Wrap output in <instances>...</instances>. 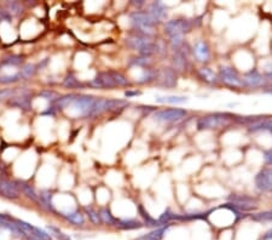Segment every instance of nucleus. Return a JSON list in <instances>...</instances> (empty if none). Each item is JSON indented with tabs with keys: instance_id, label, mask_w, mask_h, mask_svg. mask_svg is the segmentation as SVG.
<instances>
[{
	"instance_id": "f257e3e1",
	"label": "nucleus",
	"mask_w": 272,
	"mask_h": 240,
	"mask_svg": "<svg viewBox=\"0 0 272 240\" xmlns=\"http://www.w3.org/2000/svg\"><path fill=\"white\" fill-rule=\"evenodd\" d=\"M126 44L130 49L139 52L143 57H149L160 52L159 44L151 39V37L144 36L140 33H132L126 38Z\"/></svg>"
},
{
	"instance_id": "f03ea898",
	"label": "nucleus",
	"mask_w": 272,
	"mask_h": 240,
	"mask_svg": "<svg viewBox=\"0 0 272 240\" xmlns=\"http://www.w3.org/2000/svg\"><path fill=\"white\" fill-rule=\"evenodd\" d=\"M130 21L133 29H136L137 33L148 37H153L155 33L156 23L151 20L146 11H133L130 15Z\"/></svg>"
},
{
	"instance_id": "7ed1b4c3",
	"label": "nucleus",
	"mask_w": 272,
	"mask_h": 240,
	"mask_svg": "<svg viewBox=\"0 0 272 240\" xmlns=\"http://www.w3.org/2000/svg\"><path fill=\"white\" fill-rule=\"evenodd\" d=\"M235 116L229 113H212L206 117H202L197 121V129L199 130H209V129H220V127L228 126L233 121Z\"/></svg>"
},
{
	"instance_id": "20e7f679",
	"label": "nucleus",
	"mask_w": 272,
	"mask_h": 240,
	"mask_svg": "<svg viewBox=\"0 0 272 240\" xmlns=\"http://www.w3.org/2000/svg\"><path fill=\"white\" fill-rule=\"evenodd\" d=\"M219 82L224 84L225 86L231 87V89H242L244 87L242 76L231 66H221L218 73Z\"/></svg>"
},
{
	"instance_id": "39448f33",
	"label": "nucleus",
	"mask_w": 272,
	"mask_h": 240,
	"mask_svg": "<svg viewBox=\"0 0 272 240\" xmlns=\"http://www.w3.org/2000/svg\"><path fill=\"white\" fill-rule=\"evenodd\" d=\"M194 23L190 20L186 18H174V20H170L165 23L164 32L169 38L173 37H183L185 33L193 29Z\"/></svg>"
},
{
	"instance_id": "423d86ee",
	"label": "nucleus",
	"mask_w": 272,
	"mask_h": 240,
	"mask_svg": "<svg viewBox=\"0 0 272 240\" xmlns=\"http://www.w3.org/2000/svg\"><path fill=\"white\" fill-rule=\"evenodd\" d=\"M188 116V111L183 108H165L156 111L154 113L153 118L157 122H164V124H172L183 120Z\"/></svg>"
},
{
	"instance_id": "0eeeda50",
	"label": "nucleus",
	"mask_w": 272,
	"mask_h": 240,
	"mask_svg": "<svg viewBox=\"0 0 272 240\" xmlns=\"http://www.w3.org/2000/svg\"><path fill=\"white\" fill-rule=\"evenodd\" d=\"M97 100L98 98L95 96L79 95L71 103V108L76 112L79 117H92L93 108H95Z\"/></svg>"
},
{
	"instance_id": "6e6552de",
	"label": "nucleus",
	"mask_w": 272,
	"mask_h": 240,
	"mask_svg": "<svg viewBox=\"0 0 272 240\" xmlns=\"http://www.w3.org/2000/svg\"><path fill=\"white\" fill-rule=\"evenodd\" d=\"M156 82L157 86L162 87V89H174L178 82L177 72L173 68H170V67L160 69V71H157Z\"/></svg>"
},
{
	"instance_id": "1a4fd4ad",
	"label": "nucleus",
	"mask_w": 272,
	"mask_h": 240,
	"mask_svg": "<svg viewBox=\"0 0 272 240\" xmlns=\"http://www.w3.org/2000/svg\"><path fill=\"white\" fill-rule=\"evenodd\" d=\"M254 185L261 193L272 194V166L263 167L255 175Z\"/></svg>"
},
{
	"instance_id": "9d476101",
	"label": "nucleus",
	"mask_w": 272,
	"mask_h": 240,
	"mask_svg": "<svg viewBox=\"0 0 272 240\" xmlns=\"http://www.w3.org/2000/svg\"><path fill=\"white\" fill-rule=\"evenodd\" d=\"M229 202L234 204L239 211H252L258 207V199L247 194H231L229 197Z\"/></svg>"
},
{
	"instance_id": "9b49d317",
	"label": "nucleus",
	"mask_w": 272,
	"mask_h": 240,
	"mask_svg": "<svg viewBox=\"0 0 272 240\" xmlns=\"http://www.w3.org/2000/svg\"><path fill=\"white\" fill-rule=\"evenodd\" d=\"M242 80H243L244 87H249V89H263L268 82L264 74H261L258 69H250V71L244 72Z\"/></svg>"
},
{
	"instance_id": "f8f14e48",
	"label": "nucleus",
	"mask_w": 272,
	"mask_h": 240,
	"mask_svg": "<svg viewBox=\"0 0 272 240\" xmlns=\"http://www.w3.org/2000/svg\"><path fill=\"white\" fill-rule=\"evenodd\" d=\"M91 86L96 89H114L117 87L115 80L113 78V74L110 72H101L90 81Z\"/></svg>"
},
{
	"instance_id": "ddd939ff",
	"label": "nucleus",
	"mask_w": 272,
	"mask_h": 240,
	"mask_svg": "<svg viewBox=\"0 0 272 240\" xmlns=\"http://www.w3.org/2000/svg\"><path fill=\"white\" fill-rule=\"evenodd\" d=\"M149 16L151 17V20L156 23L164 22L165 20L169 16V11H167L166 4H164L162 1H153L151 4L148 5V11Z\"/></svg>"
},
{
	"instance_id": "4468645a",
	"label": "nucleus",
	"mask_w": 272,
	"mask_h": 240,
	"mask_svg": "<svg viewBox=\"0 0 272 240\" xmlns=\"http://www.w3.org/2000/svg\"><path fill=\"white\" fill-rule=\"evenodd\" d=\"M193 53L199 62L207 63L210 60V47L204 40H197L193 46Z\"/></svg>"
},
{
	"instance_id": "2eb2a0df",
	"label": "nucleus",
	"mask_w": 272,
	"mask_h": 240,
	"mask_svg": "<svg viewBox=\"0 0 272 240\" xmlns=\"http://www.w3.org/2000/svg\"><path fill=\"white\" fill-rule=\"evenodd\" d=\"M249 132H269L272 135V118H265V117H259L254 122L248 126Z\"/></svg>"
},
{
	"instance_id": "dca6fc26",
	"label": "nucleus",
	"mask_w": 272,
	"mask_h": 240,
	"mask_svg": "<svg viewBox=\"0 0 272 240\" xmlns=\"http://www.w3.org/2000/svg\"><path fill=\"white\" fill-rule=\"evenodd\" d=\"M197 76L199 78L204 81L208 85H217L219 82V78H218V74L214 73L212 71V68L209 67H201L197 71Z\"/></svg>"
},
{
	"instance_id": "f3484780",
	"label": "nucleus",
	"mask_w": 272,
	"mask_h": 240,
	"mask_svg": "<svg viewBox=\"0 0 272 240\" xmlns=\"http://www.w3.org/2000/svg\"><path fill=\"white\" fill-rule=\"evenodd\" d=\"M172 68L175 72H185L188 69V57L184 51H177L172 56Z\"/></svg>"
},
{
	"instance_id": "a211bd4d",
	"label": "nucleus",
	"mask_w": 272,
	"mask_h": 240,
	"mask_svg": "<svg viewBox=\"0 0 272 240\" xmlns=\"http://www.w3.org/2000/svg\"><path fill=\"white\" fill-rule=\"evenodd\" d=\"M144 226V222L138 221L137 218H122V220H117L116 227L121 231H135V229H139Z\"/></svg>"
},
{
	"instance_id": "6ab92c4d",
	"label": "nucleus",
	"mask_w": 272,
	"mask_h": 240,
	"mask_svg": "<svg viewBox=\"0 0 272 240\" xmlns=\"http://www.w3.org/2000/svg\"><path fill=\"white\" fill-rule=\"evenodd\" d=\"M155 101L157 103H167V105H183L189 101L188 96L169 95V96H156Z\"/></svg>"
},
{
	"instance_id": "aec40b11",
	"label": "nucleus",
	"mask_w": 272,
	"mask_h": 240,
	"mask_svg": "<svg viewBox=\"0 0 272 240\" xmlns=\"http://www.w3.org/2000/svg\"><path fill=\"white\" fill-rule=\"evenodd\" d=\"M0 192H1L5 197H7V198L15 199L18 197L17 186L7 180L0 181Z\"/></svg>"
},
{
	"instance_id": "412c9836",
	"label": "nucleus",
	"mask_w": 272,
	"mask_h": 240,
	"mask_svg": "<svg viewBox=\"0 0 272 240\" xmlns=\"http://www.w3.org/2000/svg\"><path fill=\"white\" fill-rule=\"evenodd\" d=\"M169 228H170V225L159 227V228H155L154 231H151L150 233L138 237L136 240H162L164 239L165 234H166L167 231H169Z\"/></svg>"
},
{
	"instance_id": "4be33fe9",
	"label": "nucleus",
	"mask_w": 272,
	"mask_h": 240,
	"mask_svg": "<svg viewBox=\"0 0 272 240\" xmlns=\"http://www.w3.org/2000/svg\"><path fill=\"white\" fill-rule=\"evenodd\" d=\"M157 78V71H154L151 68H144L142 69V74L139 78L137 79L138 84H150V82L156 81Z\"/></svg>"
},
{
	"instance_id": "5701e85b",
	"label": "nucleus",
	"mask_w": 272,
	"mask_h": 240,
	"mask_svg": "<svg viewBox=\"0 0 272 240\" xmlns=\"http://www.w3.org/2000/svg\"><path fill=\"white\" fill-rule=\"evenodd\" d=\"M63 217L68 221L69 223L74 226H84L85 225V217L81 212L79 211H70V212H63Z\"/></svg>"
},
{
	"instance_id": "b1692460",
	"label": "nucleus",
	"mask_w": 272,
	"mask_h": 240,
	"mask_svg": "<svg viewBox=\"0 0 272 240\" xmlns=\"http://www.w3.org/2000/svg\"><path fill=\"white\" fill-rule=\"evenodd\" d=\"M138 212H139V215L142 216L143 220H144V225L146 226H154V227H162L161 225H160V222L157 220H155V218L153 217V216L149 215V212L146 211L145 209H144L143 205H138Z\"/></svg>"
},
{
	"instance_id": "393cba45",
	"label": "nucleus",
	"mask_w": 272,
	"mask_h": 240,
	"mask_svg": "<svg viewBox=\"0 0 272 240\" xmlns=\"http://www.w3.org/2000/svg\"><path fill=\"white\" fill-rule=\"evenodd\" d=\"M12 100H10V105L13 107H17V108H25L29 109L31 108V105H29V100L26 97L25 95L22 96H13L11 97Z\"/></svg>"
},
{
	"instance_id": "a878e982",
	"label": "nucleus",
	"mask_w": 272,
	"mask_h": 240,
	"mask_svg": "<svg viewBox=\"0 0 272 240\" xmlns=\"http://www.w3.org/2000/svg\"><path fill=\"white\" fill-rule=\"evenodd\" d=\"M100 216L101 218H102L103 223H106V225H110V226L117 225V218H115L113 215H111V212L109 211L108 207H102L100 211Z\"/></svg>"
},
{
	"instance_id": "bb28decb",
	"label": "nucleus",
	"mask_w": 272,
	"mask_h": 240,
	"mask_svg": "<svg viewBox=\"0 0 272 240\" xmlns=\"http://www.w3.org/2000/svg\"><path fill=\"white\" fill-rule=\"evenodd\" d=\"M250 218L255 222L259 223H269L272 222V211H263L258 213H252Z\"/></svg>"
},
{
	"instance_id": "cd10ccee",
	"label": "nucleus",
	"mask_w": 272,
	"mask_h": 240,
	"mask_svg": "<svg viewBox=\"0 0 272 240\" xmlns=\"http://www.w3.org/2000/svg\"><path fill=\"white\" fill-rule=\"evenodd\" d=\"M85 212H86L87 217H89V220L93 223V225L98 226V225H101V223H103L102 218H101V216H100V212L96 211L92 206L85 207Z\"/></svg>"
},
{
	"instance_id": "c85d7f7f",
	"label": "nucleus",
	"mask_w": 272,
	"mask_h": 240,
	"mask_svg": "<svg viewBox=\"0 0 272 240\" xmlns=\"http://www.w3.org/2000/svg\"><path fill=\"white\" fill-rule=\"evenodd\" d=\"M63 86L67 87V89H79V87H82V85L79 81V79H76L73 74H68L66 79L63 80Z\"/></svg>"
},
{
	"instance_id": "c756f323",
	"label": "nucleus",
	"mask_w": 272,
	"mask_h": 240,
	"mask_svg": "<svg viewBox=\"0 0 272 240\" xmlns=\"http://www.w3.org/2000/svg\"><path fill=\"white\" fill-rule=\"evenodd\" d=\"M151 61L149 57H143V56H139V57L132 58L130 62L131 66L133 67H139V68H149Z\"/></svg>"
},
{
	"instance_id": "7c9ffc66",
	"label": "nucleus",
	"mask_w": 272,
	"mask_h": 240,
	"mask_svg": "<svg viewBox=\"0 0 272 240\" xmlns=\"http://www.w3.org/2000/svg\"><path fill=\"white\" fill-rule=\"evenodd\" d=\"M111 74H113V78L115 80L117 86H130L131 85V81L124 76V74L115 71H111Z\"/></svg>"
},
{
	"instance_id": "2f4dec72",
	"label": "nucleus",
	"mask_w": 272,
	"mask_h": 240,
	"mask_svg": "<svg viewBox=\"0 0 272 240\" xmlns=\"http://www.w3.org/2000/svg\"><path fill=\"white\" fill-rule=\"evenodd\" d=\"M20 188H22L23 193L27 194V196H28L32 200H34V201H39V200H40V197L35 193V191H34V189L32 188L31 186H28V185H26V183L21 182Z\"/></svg>"
},
{
	"instance_id": "473e14b6",
	"label": "nucleus",
	"mask_w": 272,
	"mask_h": 240,
	"mask_svg": "<svg viewBox=\"0 0 272 240\" xmlns=\"http://www.w3.org/2000/svg\"><path fill=\"white\" fill-rule=\"evenodd\" d=\"M76 95H67L65 97H61L57 100V106L60 108H67V107L71 106V103L75 101Z\"/></svg>"
},
{
	"instance_id": "72a5a7b5",
	"label": "nucleus",
	"mask_w": 272,
	"mask_h": 240,
	"mask_svg": "<svg viewBox=\"0 0 272 240\" xmlns=\"http://www.w3.org/2000/svg\"><path fill=\"white\" fill-rule=\"evenodd\" d=\"M21 78H23L22 74H21V72H18V73L12 74V76H1L0 77V84H12V82L18 81Z\"/></svg>"
},
{
	"instance_id": "f704fd0d",
	"label": "nucleus",
	"mask_w": 272,
	"mask_h": 240,
	"mask_svg": "<svg viewBox=\"0 0 272 240\" xmlns=\"http://www.w3.org/2000/svg\"><path fill=\"white\" fill-rule=\"evenodd\" d=\"M35 72H36V67L34 65H31V63L26 65L22 69H21V74H22L23 78H31V77L34 76Z\"/></svg>"
},
{
	"instance_id": "c9c22d12",
	"label": "nucleus",
	"mask_w": 272,
	"mask_h": 240,
	"mask_svg": "<svg viewBox=\"0 0 272 240\" xmlns=\"http://www.w3.org/2000/svg\"><path fill=\"white\" fill-rule=\"evenodd\" d=\"M47 229H49L50 232H51L52 236H55L56 238H57L58 240H71L70 238H69L68 236L65 233H62V232L60 231V229L57 228V227H53V226H47Z\"/></svg>"
},
{
	"instance_id": "e433bc0d",
	"label": "nucleus",
	"mask_w": 272,
	"mask_h": 240,
	"mask_svg": "<svg viewBox=\"0 0 272 240\" xmlns=\"http://www.w3.org/2000/svg\"><path fill=\"white\" fill-rule=\"evenodd\" d=\"M22 62V58L20 56H9V57H5L2 60V65L4 66H18Z\"/></svg>"
},
{
	"instance_id": "4c0bfd02",
	"label": "nucleus",
	"mask_w": 272,
	"mask_h": 240,
	"mask_svg": "<svg viewBox=\"0 0 272 240\" xmlns=\"http://www.w3.org/2000/svg\"><path fill=\"white\" fill-rule=\"evenodd\" d=\"M39 96H41L42 98H45V100H49V101H57L58 95L55 91H51V90H45V91L40 92Z\"/></svg>"
},
{
	"instance_id": "58836bf2",
	"label": "nucleus",
	"mask_w": 272,
	"mask_h": 240,
	"mask_svg": "<svg viewBox=\"0 0 272 240\" xmlns=\"http://www.w3.org/2000/svg\"><path fill=\"white\" fill-rule=\"evenodd\" d=\"M263 158H264V161H265L266 165L272 166V148L264 151Z\"/></svg>"
},
{
	"instance_id": "ea45409f",
	"label": "nucleus",
	"mask_w": 272,
	"mask_h": 240,
	"mask_svg": "<svg viewBox=\"0 0 272 240\" xmlns=\"http://www.w3.org/2000/svg\"><path fill=\"white\" fill-rule=\"evenodd\" d=\"M7 5H9L10 12H12V13H20L21 6L17 4V2L11 1V2H9V4H7Z\"/></svg>"
},
{
	"instance_id": "a19ab883",
	"label": "nucleus",
	"mask_w": 272,
	"mask_h": 240,
	"mask_svg": "<svg viewBox=\"0 0 272 240\" xmlns=\"http://www.w3.org/2000/svg\"><path fill=\"white\" fill-rule=\"evenodd\" d=\"M139 95H142V92L138 91V90H127V91H125V97L126 98L135 97V96H139Z\"/></svg>"
},
{
	"instance_id": "79ce46f5",
	"label": "nucleus",
	"mask_w": 272,
	"mask_h": 240,
	"mask_svg": "<svg viewBox=\"0 0 272 240\" xmlns=\"http://www.w3.org/2000/svg\"><path fill=\"white\" fill-rule=\"evenodd\" d=\"M261 240H272V229H269L266 233H264V236L261 237Z\"/></svg>"
}]
</instances>
